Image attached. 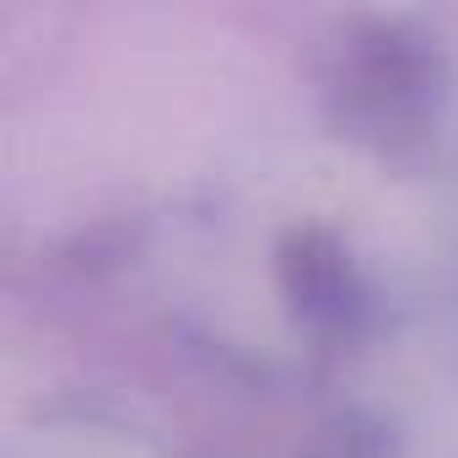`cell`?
<instances>
[{"mask_svg":"<svg viewBox=\"0 0 458 458\" xmlns=\"http://www.w3.org/2000/svg\"><path fill=\"white\" fill-rule=\"evenodd\" d=\"M437 92H442L437 55H426L420 38H404L399 28H377L356 38L335 81L340 114L356 124V135H372L383 146L420 135L426 114L437 108Z\"/></svg>","mask_w":458,"mask_h":458,"instance_id":"obj_1","label":"cell"}]
</instances>
